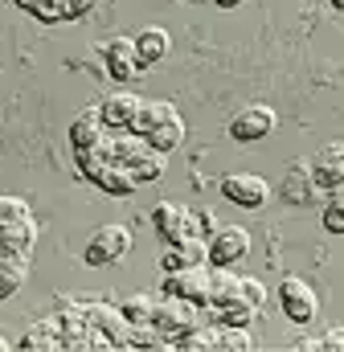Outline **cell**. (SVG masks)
Returning <instances> with one entry per match:
<instances>
[{
  "label": "cell",
  "instance_id": "603a6c76",
  "mask_svg": "<svg viewBox=\"0 0 344 352\" xmlns=\"http://www.w3.org/2000/svg\"><path fill=\"white\" fill-rule=\"evenodd\" d=\"M213 316H217V324H234V328H250L258 316L255 303H246V299H230V303H217L213 307Z\"/></svg>",
  "mask_w": 344,
  "mask_h": 352
},
{
  "label": "cell",
  "instance_id": "ac0fdd59",
  "mask_svg": "<svg viewBox=\"0 0 344 352\" xmlns=\"http://www.w3.org/2000/svg\"><path fill=\"white\" fill-rule=\"evenodd\" d=\"M21 349H25V352L62 349V328H58V320H37V324L21 336Z\"/></svg>",
  "mask_w": 344,
  "mask_h": 352
},
{
  "label": "cell",
  "instance_id": "d590c367",
  "mask_svg": "<svg viewBox=\"0 0 344 352\" xmlns=\"http://www.w3.org/2000/svg\"><path fill=\"white\" fill-rule=\"evenodd\" d=\"M217 4H226V8H234V4H242V0H217Z\"/></svg>",
  "mask_w": 344,
  "mask_h": 352
},
{
  "label": "cell",
  "instance_id": "d4e9b609",
  "mask_svg": "<svg viewBox=\"0 0 344 352\" xmlns=\"http://www.w3.org/2000/svg\"><path fill=\"white\" fill-rule=\"evenodd\" d=\"M255 344L250 328H234V324H217V349L222 352H246Z\"/></svg>",
  "mask_w": 344,
  "mask_h": 352
},
{
  "label": "cell",
  "instance_id": "6da1fadb",
  "mask_svg": "<svg viewBox=\"0 0 344 352\" xmlns=\"http://www.w3.org/2000/svg\"><path fill=\"white\" fill-rule=\"evenodd\" d=\"M152 324L160 328V336L172 344L176 336H184L189 328H197V303L176 299V295H160L156 299V311H152Z\"/></svg>",
  "mask_w": 344,
  "mask_h": 352
},
{
  "label": "cell",
  "instance_id": "8d00e7d4",
  "mask_svg": "<svg viewBox=\"0 0 344 352\" xmlns=\"http://www.w3.org/2000/svg\"><path fill=\"white\" fill-rule=\"evenodd\" d=\"M328 4H332V8H344V0H328Z\"/></svg>",
  "mask_w": 344,
  "mask_h": 352
},
{
  "label": "cell",
  "instance_id": "9c48e42d",
  "mask_svg": "<svg viewBox=\"0 0 344 352\" xmlns=\"http://www.w3.org/2000/svg\"><path fill=\"white\" fill-rule=\"evenodd\" d=\"M103 54H107V74L119 78V82H127V78H136V74L148 70L140 62V54H136V37H115Z\"/></svg>",
  "mask_w": 344,
  "mask_h": 352
},
{
  "label": "cell",
  "instance_id": "9a60e30c",
  "mask_svg": "<svg viewBox=\"0 0 344 352\" xmlns=\"http://www.w3.org/2000/svg\"><path fill=\"white\" fill-rule=\"evenodd\" d=\"M103 135H107V123H103V111H98V107H86L83 115L70 123V144H74V152L94 148Z\"/></svg>",
  "mask_w": 344,
  "mask_h": 352
},
{
  "label": "cell",
  "instance_id": "4dcf8cb0",
  "mask_svg": "<svg viewBox=\"0 0 344 352\" xmlns=\"http://www.w3.org/2000/svg\"><path fill=\"white\" fill-rule=\"evenodd\" d=\"M238 295H242L246 303H255V307L266 303V287H262L258 278H242V283H238Z\"/></svg>",
  "mask_w": 344,
  "mask_h": 352
},
{
  "label": "cell",
  "instance_id": "1f68e13d",
  "mask_svg": "<svg viewBox=\"0 0 344 352\" xmlns=\"http://www.w3.org/2000/svg\"><path fill=\"white\" fill-rule=\"evenodd\" d=\"M320 349H324V352H344V328L324 332V336H320Z\"/></svg>",
  "mask_w": 344,
  "mask_h": 352
},
{
  "label": "cell",
  "instance_id": "f546056e",
  "mask_svg": "<svg viewBox=\"0 0 344 352\" xmlns=\"http://www.w3.org/2000/svg\"><path fill=\"white\" fill-rule=\"evenodd\" d=\"M33 12H37L41 21H66V0H37Z\"/></svg>",
  "mask_w": 344,
  "mask_h": 352
},
{
  "label": "cell",
  "instance_id": "83f0119b",
  "mask_svg": "<svg viewBox=\"0 0 344 352\" xmlns=\"http://www.w3.org/2000/svg\"><path fill=\"white\" fill-rule=\"evenodd\" d=\"M119 311H123L131 324H140V320H152V311H156V299H152V295H127V299L119 303Z\"/></svg>",
  "mask_w": 344,
  "mask_h": 352
},
{
  "label": "cell",
  "instance_id": "74e56055",
  "mask_svg": "<svg viewBox=\"0 0 344 352\" xmlns=\"http://www.w3.org/2000/svg\"><path fill=\"white\" fill-rule=\"evenodd\" d=\"M4 349H8V340H4V336H0V352H4Z\"/></svg>",
  "mask_w": 344,
  "mask_h": 352
},
{
  "label": "cell",
  "instance_id": "8fae6325",
  "mask_svg": "<svg viewBox=\"0 0 344 352\" xmlns=\"http://www.w3.org/2000/svg\"><path fill=\"white\" fill-rule=\"evenodd\" d=\"M275 123H279V115H275L270 107H246V111L230 123V135H234L238 144H255V140H266V135L275 131Z\"/></svg>",
  "mask_w": 344,
  "mask_h": 352
},
{
  "label": "cell",
  "instance_id": "2e32d148",
  "mask_svg": "<svg viewBox=\"0 0 344 352\" xmlns=\"http://www.w3.org/2000/svg\"><path fill=\"white\" fill-rule=\"evenodd\" d=\"M169 50H172L169 29H160V25L140 29V37H136V54H140V62H144V66H156L160 58H169Z\"/></svg>",
  "mask_w": 344,
  "mask_h": 352
},
{
  "label": "cell",
  "instance_id": "e575fe53",
  "mask_svg": "<svg viewBox=\"0 0 344 352\" xmlns=\"http://www.w3.org/2000/svg\"><path fill=\"white\" fill-rule=\"evenodd\" d=\"M17 4H21V8H29V12H33V4H37V0H17Z\"/></svg>",
  "mask_w": 344,
  "mask_h": 352
},
{
  "label": "cell",
  "instance_id": "7c38bea8",
  "mask_svg": "<svg viewBox=\"0 0 344 352\" xmlns=\"http://www.w3.org/2000/svg\"><path fill=\"white\" fill-rule=\"evenodd\" d=\"M312 180L320 188H341L344 184V144L320 148V156L312 160Z\"/></svg>",
  "mask_w": 344,
  "mask_h": 352
},
{
  "label": "cell",
  "instance_id": "e0dca14e",
  "mask_svg": "<svg viewBox=\"0 0 344 352\" xmlns=\"http://www.w3.org/2000/svg\"><path fill=\"white\" fill-rule=\"evenodd\" d=\"M172 119H180L172 102H164V98H144V107H140V115H136V127H131V131L152 135L156 127H164V123H172Z\"/></svg>",
  "mask_w": 344,
  "mask_h": 352
},
{
  "label": "cell",
  "instance_id": "3957f363",
  "mask_svg": "<svg viewBox=\"0 0 344 352\" xmlns=\"http://www.w3.org/2000/svg\"><path fill=\"white\" fill-rule=\"evenodd\" d=\"M279 303H283V311H287L291 324H312L316 311H320L316 291H312L303 278H295V274H287V278L279 283Z\"/></svg>",
  "mask_w": 344,
  "mask_h": 352
},
{
  "label": "cell",
  "instance_id": "52a82bcc",
  "mask_svg": "<svg viewBox=\"0 0 344 352\" xmlns=\"http://www.w3.org/2000/svg\"><path fill=\"white\" fill-rule=\"evenodd\" d=\"M222 192L238 205V209H262L270 201V184L258 173H230L222 180Z\"/></svg>",
  "mask_w": 344,
  "mask_h": 352
},
{
  "label": "cell",
  "instance_id": "484cf974",
  "mask_svg": "<svg viewBox=\"0 0 344 352\" xmlns=\"http://www.w3.org/2000/svg\"><path fill=\"white\" fill-rule=\"evenodd\" d=\"M324 230H328V234H344V184L341 188H328V201H324Z\"/></svg>",
  "mask_w": 344,
  "mask_h": 352
},
{
  "label": "cell",
  "instance_id": "4316f807",
  "mask_svg": "<svg viewBox=\"0 0 344 352\" xmlns=\"http://www.w3.org/2000/svg\"><path fill=\"white\" fill-rule=\"evenodd\" d=\"M144 140H148V144H152L156 152H172V148H176L180 140H184V123H180V119H172V123L156 127V131H152V135H144Z\"/></svg>",
  "mask_w": 344,
  "mask_h": 352
},
{
  "label": "cell",
  "instance_id": "836d02e7",
  "mask_svg": "<svg viewBox=\"0 0 344 352\" xmlns=\"http://www.w3.org/2000/svg\"><path fill=\"white\" fill-rule=\"evenodd\" d=\"M197 221H201V234H213V230H217V217H213L209 209H201V213H197Z\"/></svg>",
  "mask_w": 344,
  "mask_h": 352
},
{
  "label": "cell",
  "instance_id": "30bf717a",
  "mask_svg": "<svg viewBox=\"0 0 344 352\" xmlns=\"http://www.w3.org/2000/svg\"><path fill=\"white\" fill-rule=\"evenodd\" d=\"M140 107H144V98H140V94H131V90H119V94H111V98H103V102H98L103 123H107L111 131H131V127H136Z\"/></svg>",
  "mask_w": 344,
  "mask_h": 352
},
{
  "label": "cell",
  "instance_id": "ba28073f",
  "mask_svg": "<svg viewBox=\"0 0 344 352\" xmlns=\"http://www.w3.org/2000/svg\"><path fill=\"white\" fill-rule=\"evenodd\" d=\"M86 324H90V328H98L115 349H127V316H123L119 307H111V303L94 299V303H86Z\"/></svg>",
  "mask_w": 344,
  "mask_h": 352
},
{
  "label": "cell",
  "instance_id": "8992f818",
  "mask_svg": "<svg viewBox=\"0 0 344 352\" xmlns=\"http://www.w3.org/2000/svg\"><path fill=\"white\" fill-rule=\"evenodd\" d=\"M250 254V234L242 226H217L209 238V266H230L242 263Z\"/></svg>",
  "mask_w": 344,
  "mask_h": 352
},
{
  "label": "cell",
  "instance_id": "d6a6232c",
  "mask_svg": "<svg viewBox=\"0 0 344 352\" xmlns=\"http://www.w3.org/2000/svg\"><path fill=\"white\" fill-rule=\"evenodd\" d=\"M98 0H66V21H74V16H83V12H90Z\"/></svg>",
  "mask_w": 344,
  "mask_h": 352
},
{
  "label": "cell",
  "instance_id": "44dd1931",
  "mask_svg": "<svg viewBox=\"0 0 344 352\" xmlns=\"http://www.w3.org/2000/svg\"><path fill=\"white\" fill-rule=\"evenodd\" d=\"M238 274H230V266H209V307L217 303H230V299H242L238 295Z\"/></svg>",
  "mask_w": 344,
  "mask_h": 352
},
{
  "label": "cell",
  "instance_id": "f1b7e54d",
  "mask_svg": "<svg viewBox=\"0 0 344 352\" xmlns=\"http://www.w3.org/2000/svg\"><path fill=\"white\" fill-rule=\"evenodd\" d=\"M21 217H33V213H29V201H25V197H0V226L21 221Z\"/></svg>",
  "mask_w": 344,
  "mask_h": 352
},
{
  "label": "cell",
  "instance_id": "5bb4252c",
  "mask_svg": "<svg viewBox=\"0 0 344 352\" xmlns=\"http://www.w3.org/2000/svg\"><path fill=\"white\" fill-rule=\"evenodd\" d=\"M33 242H37V226H33V217H21V221L0 226V254H25V258H29Z\"/></svg>",
  "mask_w": 344,
  "mask_h": 352
},
{
  "label": "cell",
  "instance_id": "7a4b0ae2",
  "mask_svg": "<svg viewBox=\"0 0 344 352\" xmlns=\"http://www.w3.org/2000/svg\"><path fill=\"white\" fill-rule=\"evenodd\" d=\"M127 250H131V230L127 226H103L86 242L83 258H86V266H111V263H119Z\"/></svg>",
  "mask_w": 344,
  "mask_h": 352
},
{
  "label": "cell",
  "instance_id": "d6986e66",
  "mask_svg": "<svg viewBox=\"0 0 344 352\" xmlns=\"http://www.w3.org/2000/svg\"><path fill=\"white\" fill-rule=\"evenodd\" d=\"M164 156H169V152H156V148L148 144V148H140V152L127 160V173L136 176L140 184H144V180H160V176H164Z\"/></svg>",
  "mask_w": 344,
  "mask_h": 352
},
{
  "label": "cell",
  "instance_id": "4fadbf2b",
  "mask_svg": "<svg viewBox=\"0 0 344 352\" xmlns=\"http://www.w3.org/2000/svg\"><path fill=\"white\" fill-rule=\"evenodd\" d=\"M164 266V274L169 270H184V266H209V242L197 234V238H184V242H176L169 254L160 258Z\"/></svg>",
  "mask_w": 344,
  "mask_h": 352
},
{
  "label": "cell",
  "instance_id": "cb8c5ba5",
  "mask_svg": "<svg viewBox=\"0 0 344 352\" xmlns=\"http://www.w3.org/2000/svg\"><path fill=\"white\" fill-rule=\"evenodd\" d=\"M172 344L184 349V352H209V349H217V328H189V332L176 336Z\"/></svg>",
  "mask_w": 344,
  "mask_h": 352
},
{
  "label": "cell",
  "instance_id": "7402d4cb",
  "mask_svg": "<svg viewBox=\"0 0 344 352\" xmlns=\"http://www.w3.org/2000/svg\"><path fill=\"white\" fill-rule=\"evenodd\" d=\"M25 274H29V258L25 254H0V299L17 295Z\"/></svg>",
  "mask_w": 344,
  "mask_h": 352
},
{
  "label": "cell",
  "instance_id": "277c9868",
  "mask_svg": "<svg viewBox=\"0 0 344 352\" xmlns=\"http://www.w3.org/2000/svg\"><path fill=\"white\" fill-rule=\"evenodd\" d=\"M152 221H156V230L164 234V242H169V246H176V242H184V238H197V234H201L197 213H193V209H184V205H176V201L156 205Z\"/></svg>",
  "mask_w": 344,
  "mask_h": 352
},
{
  "label": "cell",
  "instance_id": "5b68a950",
  "mask_svg": "<svg viewBox=\"0 0 344 352\" xmlns=\"http://www.w3.org/2000/svg\"><path fill=\"white\" fill-rule=\"evenodd\" d=\"M160 295H176L189 303H209V266H184V270H169L164 274V291Z\"/></svg>",
  "mask_w": 344,
  "mask_h": 352
},
{
  "label": "cell",
  "instance_id": "ffe728a7",
  "mask_svg": "<svg viewBox=\"0 0 344 352\" xmlns=\"http://www.w3.org/2000/svg\"><path fill=\"white\" fill-rule=\"evenodd\" d=\"M94 184H98L103 192H111V197H127L140 180L127 173V164H103V168L94 173Z\"/></svg>",
  "mask_w": 344,
  "mask_h": 352
}]
</instances>
